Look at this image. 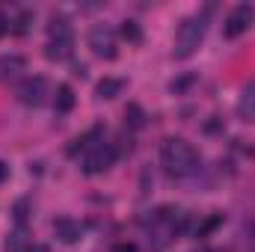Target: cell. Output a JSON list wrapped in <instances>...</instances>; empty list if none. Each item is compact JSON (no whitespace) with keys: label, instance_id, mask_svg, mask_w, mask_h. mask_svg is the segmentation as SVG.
Listing matches in <instances>:
<instances>
[{"label":"cell","instance_id":"13","mask_svg":"<svg viewBox=\"0 0 255 252\" xmlns=\"http://www.w3.org/2000/svg\"><path fill=\"white\" fill-rule=\"evenodd\" d=\"M54 110L57 113H71L74 110V89L68 83H60L54 92Z\"/></svg>","mask_w":255,"mask_h":252},{"label":"cell","instance_id":"25","mask_svg":"<svg viewBox=\"0 0 255 252\" xmlns=\"http://www.w3.org/2000/svg\"><path fill=\"white\" fill-rule=\"evenodd\" d=\"M74 74H77V77H86V65H83V63H74Z\"/></svg>","mask_w":255,"mask_h":252},{"label":"cell","instance_id":"26","mask_svg":"<svg viewBox=\"0 0 255 252\" xmlns=\"http://www.w3.org/2000/svg\"><path fill=\"white\" fill-rule=\"evenodd\" d=\"M196 252H226V250H211V247H202V250H196Z\"/></svg>","mask_w":255,"mask_h":252},{"label":"cell","instance_id":"9","mask_svg":"<svg viewBox=\"0 0 255 252\" xmlns=\"http://www.w3.org/2000/svg\"><path fill=\"white\" fill-rule=\"evenodd\" d=\"M24 71H27V60L21 54H3L0 57V83L18 80Z\"/></svg>","mask_w":255,"mask_h":252},{"label":"cell","instance_id":"11","mask_svg":"<svg viewBox=\"0 0 255 252\" xmlns=\"http://www.w3.org/2000/svg\"><path fill=\"white\" fill-rule=\"evenodd\" d=\"M98 142H101V127H92V130H86L83 136H74L65 151H68V157H77V151H89V148L98 145Z\"/></svg>","mask_w":255,"mask_h":252},{"label":"cell","instance_id":"6","mask_svg":"<svg viewBox=\"0 0 255 252\" xmlns=\"http://www.w3.org/2000/svg\"><path fill=\"white\" fill-rule=\"evenodd\" d=\"M253 24H255V6L253 3H238V6L226 15V21H223V36H226V39H238V36H244Z\"/></svg>","mask_w":255,"mask_h":252},{"label":"cell","instance_id":"17","mask_svg":"<svg viewBox=\"0 0 255 252\" xmlns=\"http://www.w3.org/2000/svg\"><path fill=\"white\" fill-rule=\"evenodd\" d=\"M217 226H223V214H220V211H214V214H211L202 226H196V232H193V235H196V238H208Z\"/></svg>","mask_w":255,"mask_h":252},{"label":"cell","instance_id":"14","mask_svg":"<svg viewBox=\"0 0 255 252\" xmlns=\"http://www.w3.org/2000/svg\"><path fill=\"white\" fill-rule=\"evenodd\" d=\"M27 250H30V238H27V229H24V226H18L15 232L6 235L3 252H27Z\"/></svg>","mask_w":255,"mask_h":252},{"label":"cell","instance_id":"19","mask_svg":"<svg viewBox=\"0 0 255 252\" xmlns=\"http://www.w3.org/2000/svg\"><path fill=\"white\" fill-rule=\"evenodd\" d=\"M27 211H30V202H27V199H18V202H15V208H12V214H15V223H18V226H24V223H27Z\"/></svg>","mask_w":255,"mask_h":252},{"label":"cell","instance_id":"8","mask_svg":"<svg viewBox=\"0 0 255 252\" xmlns=\"http://www.w3.org/2000/svg\"><path fill=\"white\" fill-rule=\"evenodd\" d=\"M54 238L65 247H74L83 238V226L71 217H60V220H54Z\"/></svg>","mask_w":255,"mask_h":252},{"label":"cell","instance_id":"18","mask_svg":"<svg viewBox=\"0 0 255 252\" xmlns=\"http://www.w3.org/2000/svg\"><path fill=\"white\" fill-rule=\"evenodd\" d=\"M193 83H196V74H184V77H178V80L169 83V92H172V95H184Z\"/></svg>","mask_w":255,"mask_h":252},{"label":"cell","instance_id":"12","mask_svg":"<svg viewBox=\"0 0 255 252\" xmlns=\"http://www.w3.org/2000/svg\"><path fill=\"white\" fill-rule=\"evenodd\" d=\"M122 92H125V80L122 77H104V80L95 83V95L104 98V101H110V98H116Z\"/></svg>","mask_w":255,"mask_h":252},{"label":"cell","instance_id":"22","mask_svg":"<svg viewBox=\"0 0 255 252\" xmlns=\"http://www.w3.org/2000/svg\"><path fill=\"white\" fill-rule=\"evenodd\" d=\"M6 30H9V18H6V15L0 12V39L6 36Z\"/></svg>","mask_w":255,"mask_h":252},{"label":"cell","instance_id":"24","mask_svg":"<svg viewBox=\"0 0 255 252\" xmlns=\"http://www.w3.org/2000/svg\"><path fill=\"white\" fill-rule=\"evenodd\" d=\"M6 178H9V166H6V163H3V160H0V184H3V181H6Z\"/></svg>","mask_w":255,"mask_h":252},{"label":"cell","instance_id":"3","mask_svg":"<svg viewBox=\"0 0 255 252\" xmlns=\"http://www.w3.org/2000/svg\"><path fill=\"white\" fill-rule=\"evenodd\" d=\"M74 51V33H71V24L65 15H54L51 24H48V45H45V57L51 63H63L71 57Z\"/></svg>","mask_w":255,"mask_h":252},{"label":"cell","instance_id":"16","mask_svg":"<svg viewBox=\"0 0 255 252\" xmlns=\"http://www.w3.org/2000/svg\"><path fill=\"white\" fill-rule=\"evenodd\" d=\"M125 125L130 130H139V127L145 125V110L139 104H128L125 107Z\"/></svg>","mask_w":255,"mask_h":252},{"label":"cell","instance_id":"2","mask_svg":"<svg viewBox=\"0 0 255 252\" xmlns=\"http://www.w3.org/2000/svg\"><path fill=\"white\" fill-rule=\"evenodd\" d=\"M208 15H211V6L199 15H190L181 21L178 33H175V48H172V57L175 60H190L193 54L199 51L205 33H208Z\"/></svg>","mask_w":255,"mask_h":252},{"label":"cell","instance_id":"4","mask_svg":"<svg viewBox=\"0 0 255 252\" xmlns=\"http://www.w3.org/2000/svg\"><path fill=\"white\" fill-rule=\"evenodd\" d=\"M116 157H119V151L113 148V142H98V145H92L86 154H83V160H80V169H83V175H101V172H107L113 163H116Z\"/></svg>","mask_w":255,"mask_h":252},{"label":"cell","instance_id":"1","mask_svg":"<svg viewBox=\"0 0 255 252\" xmlns=\"http://www.w3.org/2000/svg\"><path fill=\"white\" fill-rule=\"evenodd\" d=\"M160 163L172 178H190L199 172V151L193 148L187 139L169 136L160 145Z\"/></svg>","mask_w":255,"mask_h":252},{"label":"cell","instance_id":"5","mask_svg":"<svg viewBox=\"0 0 255 252\" xmlns=\"http://www.w3.org/2000/svg\"><path fill=\"white\" fill-rule=\"evenodd\" d=\"M89 48L98 60H116L119 57V45H116V30L107 24H95L89 30Z\"/></svg>","mask_w":255,"mask_h":252},{"label":"cell","instance_id":"7","mask_svg":"<svg viewBox=\"0 0 255 252\" xmlns=\"http://www.w3.org/2000/svg\"><path fill=\"white\" fill-rule=\"evenodd\" d=\"M15 95H18V101L27 104V107H42V104L48 101V95H51V83H48L45 77H27V80L18 83Z\"/></svg>","mask_w":255,"mask_h":252},{"label":"cell","instance_id":"10","mask_svg":"<svg viewBox=\"0 0 255 252\" xmlns=\"http://www.w3.org/2000/svg\"><path fill=\"white\" fill-rule=\"evenodd\" d=\"M238 116L244 122H255V80H250L244 89H241V98H238Z\"/></svg>","mask_w":255,"mask_h":252},{"label":"cell","instance_id":"21","mask_svg":"<svg viewBox=\"0 0 255 252\" xmlns=\"http://www.w3.org/2000/svg\"><path fill=\"white\" fill-rule=\"evenodd\" d=\"M110 252H139V250H136V244H130V241H122V244H116V247H113Z\"/></svg>","mask_w":255,"mask_h":252},{"label":"cell","instance_id":"20","mask_svg":"<svg viewBox=\"0 0 255 252\" xmlns=\"http://www.w3.org/2000/svg\"><path fill=\"white\" fill-rule=\"evenodd\" d=\"M30 18H33V12H21V15H18V21H15V33H27Z\"/></svg>","mask_w":255,"mask_h":252},{"label":"cell","instance_id":"23","mask_svg":"<svg viewBox=\"0 0 255 252\" xmlns=\"http://www.w3.org/2000/svg\"><path fill=\"white\" fill-rule=\"evenodd\" d=\"M27 252H51V247H48V244H30Z\"/></svg>","mask_w":255,"mask_h":252},{"label":"cell","instance_id":"15","mask_svg":"<svg viewBox=\"0 0 255 252\" xmlns=\"http://www.w3.org/2000/svg\"><path fill=\"white\" fill-rule=\"evenodd\" d=\"M119 36L125 39L128 45H142V27L133 21V18H125L122 27H119Z\"/></svg>","mask_w":255,"mask_h":252}]
</instances>
